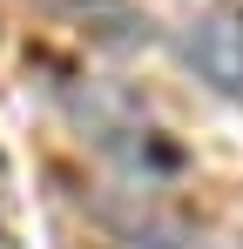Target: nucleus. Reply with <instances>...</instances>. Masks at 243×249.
Instances as JSON below:
<instances>
[{
    "label": "nucleus",
    "mask_w": 243,
    "mask_h": 249,
    "mask_svg": "<svg viewBox=\"0 0 243 249\" xmlns=\"http://www.w3.org/2000/svg\"><path fill=\"white\" fill-rule=\"evenodd\" d=\"M182 61L209 94L243 101V7H209L182 27Z\"/></svg>",
    "instance_id": "obj_1"
}]
</instances>
